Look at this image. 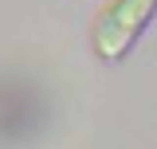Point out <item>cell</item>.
<instances>
[{
    "label": "cell",
    "instance_id": "6da1fadb",
    "mask_svg": "<svg viewBox=\"0 0 157 149\" xmlns=\"http://www.w3.org/2000/svg\"><path fill=\"white\" fill-rule=\"evenodd\" d=\"M153 16H157V0H110L94 24V36H90L94 55L102 63L126 59V51L137 43V36L149 28Z\"/></svg>",
    "mask_w": 157,
    "mask_h": 149
}]
</instances>
